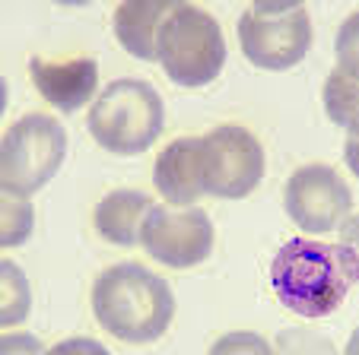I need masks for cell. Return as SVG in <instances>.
Masks as SVG:
<instances>
[{
    "instance_id": "6da1fadb",
    "label": "cell",
    "mask_w": 359,
    "mask_h": 355,
    "mask_svg": "<svg viewBox=\"0 0 359 355\" xmlns=\"http://www.w3.org/2000/svg\"><path fill=\"white\" fill-rule=\"evenodd\" d=\"M356 279L350 244H325L292 238L271 263V286L283 308L299 317H327L344 305Z\"/></svg>"
},
{
    "instance_id": "7a4b0ae2",
    "label": "cell",
    "mask_w": 359,
    "mask_h": 355,
    "mask_svg": "<svg viewBox=\"0 0 359 355\" xmlns=\"http://www.w3.org/2000/svg\"><path fill=\"white\" fill-rule=\"evenodd\" d=\"M93 314L121 342H156L175 317V295L140 263H115L93 282Z\"/></svg>"
},
{
    "instance_id": "3957f363",
    "label": "cell",
    "mask_w": 359,
    "mask_h": 355,
    "mask_svg": "<svg viewBox=\"0 0 359 355\" xmlns=\"http://www.w3.org/2000/svg\"><path fill=\"white\" fill-rule=\"evenodd\" d=\"M165 105L149 83L121 76L89 105L86 127L105 153L137 155L147 153L163 134Z\"/></svg>"
},
{
    "instance_id": "277c9868",
    "label": "cell",
    "mask_w": 359,
    "mask_h": 355,
    "mask_svg": "<svg viewBox=\"0 0 359 355\" xmlns=\"http://www.w3.org/2000/svg\"><path fill=\"white\" fill-rule=\"evenodd\" d=\"M156 61L175 86L197 89L219 76L226 39L217 16L194 4H172L156 32Z\"/></svg>"
},
{
    "instance_id": "5b68a950",
    "label": "cell",
    "mask_w": 359,
    "mask_h": 355,
    "mask_svg": "<svg viewBox=\"0 0 359 355\" xmlns=\"http://www.w3.org/2000/svg\"><path fill=\"white\" fill-rule=\"evenodd\" d=\"M67 130L51 114H26L0 137V188L32 197L64 165Z\"/></svg>"
},
{
    "instance_id": "8992f818",
    "label": "cell",
    "mask_w": 359,
    "mask_h": 355,
    "mask_svg": "<svg viewBox=\"0 0 359 355\" xmlns=\"http://www.w3.org/2000/svg\"><path fill=\"white\" fill-rule=\"evenodd\" d=\"M312 20L296 0L251 4L238 20V45L248 64L261 70H290L312 48Z\"/></svg>"
},
{
    "instance_id": "52a82bcc",
    "label": "cell",
    "mask_w": 359,
    "mask_h": 355,
    "mask_svg": "<svg viewBox=\"0 0 359 355\" xmlns=\"http://www.w3.org/2000/svg\"><path fill=\"white\" fill-rule=\"evenodd\" d=\"M264 178V146L238 124L201 137V188L219 200H242Z\"/></svg>"
},
{
    "instance_id": "ba28073f",
    "label": "cell",
    "mask_w": 359,
    "mask_h": 355,
    "mask_svg": "<svg viewBox=\"0 0 359 355\" xmlns=\"http://www.w3.org/2000/svg\"><path fill=\"white\" fill-rule=\"evenodd\" d=\"M137 242L147 248L149 257L172 270L197 267L213 251V222L203 209H169L153 207L143 213Z\"/></svg>"
},
{
    "instance_id": "9c48e42d",
    "label": "cell",
    "mask_w": 359,
    "mask_h": 355,
    "mask_svg": "<svg viewBox=\"0 0 359 355\" xmlns=\"http://www.w3.org/2000/svg\"><path fill=\"white\" fill-rule=\"evenodd\" d=\"M286 213L302 232L327 235L340 228V222L353 213V190L344 181V174L331 165H302L286 181Z\"/></svg>"
},
{
    "instance_id": "30bf717a",
    "label": "cell",
    "mask_w": 359,
    "mask_h": 355,
    "mask_svg": "<svg viewBox=\"0 0 359 355\" xmlns=\"http://www.w3.org/2000/svg\"><path fill=\"white\" fill-rule=\"evenodd\" d=\"M29 70H32L35 89L41 92V99L51 102L64 114L86 105L95 95V86H99V64L93 57H74V61H41V57H32Z\"/></svg>"
},
{
    "instance_id": "8fae6325",
    "label": "cell",
    "mask_w": 359,
    "mask_h": 355,
    "mask_svg": "<svg viewBox=\"0 0 359 355\" xmlns=\"http://www.w3.org/2000/svg\"><path fill=\"white\" fill-rule=\"evenodd\" d=\"M153 181L172 207H191L203 197L201 188V137H178L159 153Z\"/></svg>"
},
{
    "instance_id": "7c38bea8",
    "label": "cell",
    "mask_w": 359,
    "mask_h": 355,
    "mask_svg": "<svg viewBox=\"0 0 359 355\" xmlns=\"http://www.w3.org/2000/svg\"><path fill=\"white\" fill-rule=\"evenodd\" d=\"M172 10V0H137L115 10V35L124 51L140 61H156V32L159 22Z\"/></svg>"
},
{
    "instance_id": "4fadbf2b",
    "label": "cell",
    "mask_w": 359,
    "mask_h": 355,
    "mask_svg": "<svg viewBox=\"0 0 359 355\" xmlns=\"http://www.w3.org/2000/svg\"><path fill=\"white\" fill-rule=\"evenodd\" d=\"M149 207H153V200L143 190H111V194H105L99 200L93 222L105 242L130 248V244H137L143 213Z\"/></svg>"
},
{
    "instance_id": "5bb4252c",
    "label": "cell",
    "mask_w": 359,
    "mask_h": 355,
    "mask_svg": "<svg viewBox=\"0 0 359 355\" xmlns=\"http://www.w3.org/2000/svg\"><path fill=\"white\" fill-rule=\"evenodd\" d=\"M32 311V286L13 260H0V327H16Z\"/></svg>"
},
{
    "instance_id": "9a60e30c",
    "label": "cell",
    "mask_w": 359,
    "mask_h": 355,
    "mask_svg": "<svg viewBox=\"0 0 359 355\" xmlns=\"http://www.w3.org/2000/svg\"><path fill=\"white\" fill-rule=\"evenodd\" d=\"M35 228V209L26 197L0 188V248H20Z\"/></svg>"
},
{
    "instance_id": "2e32d148",
    "label": "cell",
    "mask_w": 359,
    "mask_h": 355,
    "mask_svg": "<svg viewBox=\"0 0 359 355\" xmlns=\"http://www.w3.org/2000/svg\"><path fill=\"white\" fill-rule=\"evenodd\" d=\"M325 108L327 118L344 130H353V111H356V70L337 67L325 83Z\"/></svg>"
},
{
    "instance_id": "e0dca14e",
    "label": "cell",
    "mask_w": 359,
    "mask_h": 355,
    "mask_svg": "<svg viewBox=\"0 0 359 355\" xmlns=\"http://www.w3.org/2000/svg\"><path fill=\"white\" fill-rule=\"evenodd\" d=\"M210 355H273L271 342L251 330H232L213 342Z\"/></svg>"
},
{
    "instance_id": "ac0fdd59",
    "label": "cell",
    "mask_w": 359,
    "mask_h": 355,
    "mask_svg": "<svg viewBox=\"0 0 359 355\" xmlns=\"http://www.w3.org/2000/svg\"><path fill=\"white\" fill-rule=\"evenodd\" d=\"M0 355H45L39 336L29 333H7L0 336Z\"/></svg>"
},
{
    "instance_id": "d6986e66",
    "label": "cell",
    "mask_w": 359,
    "mask_h": 355,
    "mask_svg": "<svg viewBox=\"0 0 359 355\" xmlns=\"http://www.w3.org/2000/svg\"><path fill=\"white\" fill-rule=\"evenodd\" d=\"M45 355H111L102 342L89 340V336H74V340H64L57 346L45 349Z\"/></svg>"
},
{
    "instance_id": "ffe728a7",
    "label": "cell",
    "mask_w": 359,
    "mask_h": 355,
    "mask_svg": "<svg viewBox=\"0 0 359 355\" xmlns=\"http://www.w3.org/2000/svg\"><path fill=\"white\" fill-rule=\"evenodd\" d=\"M7 102H10V86H7V80L0 76V118H4V111H7Z\"/></svg>"
}]
</instances>
